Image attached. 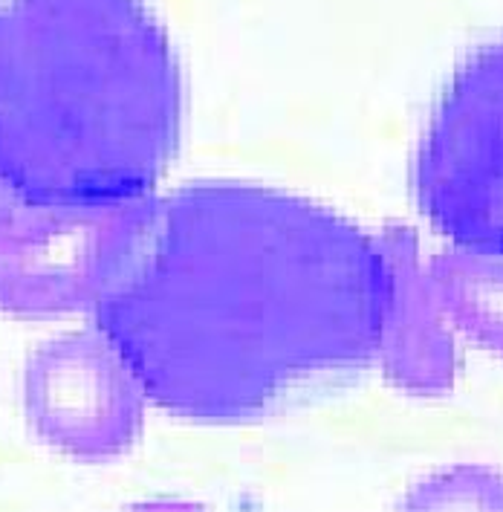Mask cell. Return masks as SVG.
Returning a JSON list of instances; mask_svg holds the SVG:
<instances>
[{
  "label": "cell",
  "instance_id": "cell-5",
  "mask_svg": "<svg viewBox=\"0 0 503 512\" xmlns=\"http://www.w3.org/2000/svg\"><path fill=\"white\" fill-rule=\"evenodd\" d=\"M24 403L32 432L79 460L128 452L142 426L145 394L105 333L81 330L29 356Z\"/></svg>",
  "mask_w": 503,
  "mask_h": 512
},
{
  "label": "cell",
  "instance_id": "cell-3",
  "mask_svg": "<svg viewBox=\"0 0 503 512\" xmlns=\"http://www.w3.org/2000/svg\"><path fill=\"white\" fill-rule=\"evenodd\" d=\"M411 189L420 215L454 249L503 258V38L475 47L440 90Z\"/></svg>",
  "mask_w": 503,
  "mask_h": 512
},
{
  "label": "cell",
  "instance_id": "cell-6",
  "mask_svg": "<svg viewBox=\"0 0 503 512\" xmlns=\"http://www.w3.org/2000/svg\"><path fill=\"white\" fill-rule=\"evenodd\" d=\"M388 258V304L382 322L379 362L388 379L411 394H443L454 385L457 348L449 319L420 261L417 238L391 226L379 235Z\"/></svg>",
  "mask_w": 503,
  "mask_h": 512
},
{
  "label": "cell",
  "instance_id": "cell-1",
  "mask_svg": "<svg viewBox=\"0 0 503 512\" xmlns=\"http://www.w3.org/2000/svg\"><path fill=\"white\" fill-rule=\"evenodd\" d=\"M388 284L379 238L345 215L206 180L148 200L93 319L145 400L183 420L246 423L371 368Z\"/></svg>",
  "mask_w": 503,
  "mask_h": 512
},
{
  "label": "cell",
  "instance_id": "cell-9",
  "mask_svg": "<svg viewBox=\"0 0 503 512\" xmlns=\"http://www.w3.org/2000/svg\"><path fill=\"white\" fill-rule=\"evenodd\" d=\"M21 206H24V203L18 200V194L9 189V186H6V180L0 177V229L15 217V212H18Z\"/></svg>",
  "mask_w": 503,
  "mask_h": 512
},
{
  "label": "cell",
  "instance_id": "cell-8",
  "mask_svg": "<svg viewBox=\"0 0 503 512\" xmlns=\"http://www.w3.org/2000/svg\"><path fill=\"white\" fill-rule=\"evenodd\" d=\"M405 507L434 510V507H480L503 510V475L483 466H454L437 472L414 486Z\"/></svg>",
  "mask_w": 503,
  "mask_h": 512
},
{
  "label": "cell",
  "instance_id": "cell-4",
  "mask_svg": "<svg viewBox=\"0 0 503 512\" xmlns=\"http://www.w3.org/2000/svg\"><path fill=\"white\" fill-rule=\"evenodd\" d=\"M148 200L102 206H21L0 229V310L50 319L102 296Z\"/></svg>",
  "mask_w": 503,
  "mask_h": 512
},
{
  "label": "cell",
  "instance_id": "cell-7",
  "mask_svg": "<svg viewBox=\"0 0 503 512\" xmlns=\"http://www.w3.org/2000/svg\"><path fill=\"white\" fill-rule=\"evenodd\" d=\"M425 270L446 319L483 351L503 356V258L451 249Z\"/></svg>",
  "mask_w": 503,
  "mask_h": 512
},
{
  "label": "cell",
  "instance_id": "cell-2",
  "mask_svg": "<svg viewBox=\"0 0 503 512\" xmlns=\"http://www.w3.org/2000/svg\"><path fill=\"white\" fill-rule=\"evenodd\" d=\"M180 134V61L145 0H0V177L24 206L154 197Z\"/></svg>",
  "mask_w": 503,
  "mask_h": 512
}]
</instances>
